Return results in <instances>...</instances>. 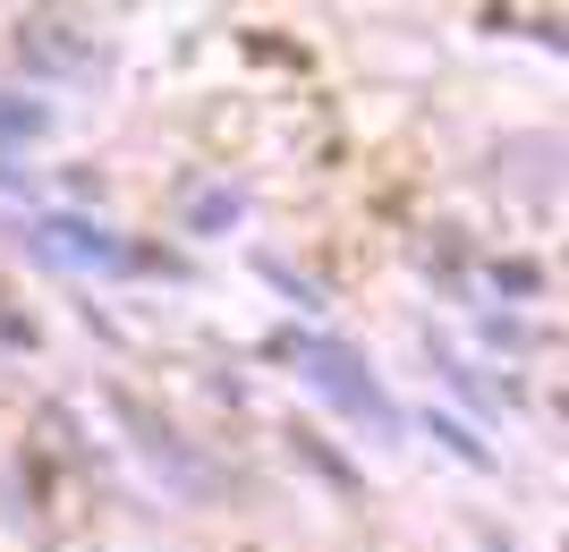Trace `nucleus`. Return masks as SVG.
I'll return each instance as SVG.
<instances>
[{"instance_id": "1", "label": "nucleus", "mask_w": 569, "mask_h": 552, "mask_svg": "<svg viewBox=\"0 0 569 552\" xmlns=\"http://www.w3.org/2000/svg\"><path fill=\"white\" fill-rule=\"evenodd\" d=\"M51 239H60V255H77V264H128L102 230H86V221H51Z\"/></svg>"}, {"instance_id": "2", "label": "nucleus", "mask_w": 569, "mask_h": 552, "mask_svg": "<svg viewBox=\"0 0 569 552\" xmlns=\"http://www.w3.org/2000/svg\"><path fill=\"white\" fill-rule=\"evenodd\" d=\"M433 442H451V451L468 459V468H493V451H485V442H476L468 425H451V416H433Z\"/></svg>"}]
</instances>
